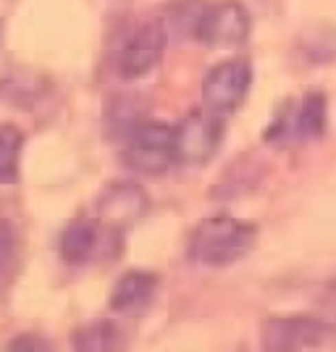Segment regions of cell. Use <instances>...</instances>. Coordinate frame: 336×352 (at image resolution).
<instances>
[{"mask_svg": "<svg viewBox=\"0 0 336 352\" xmlns=\"http://www.w3.org/2000/svg\"><path fill=\"white\" fill-rule=\"evenodd\" d=\"M255 226L232 216H210L205 219L190 239V258L208 268H226L247 258L255 248Z\"/></svg>", "mask_w": 336, "mask_h": 352, "instance_id": "1", "label": "cell"}, {"mask_svg": "<svg viewBox=\"0 0 336 352\" xmlns=\"http://www.w3.org/2000/svg\"><path fill=\"white\" fill-rule=\"evenodd\" d=\"M124 163L129 171L145 176H161L176 163L174 129L161 121H142L124 147Z\"/></svg>", "mask_w": 336, "mask_h": 352, "instance_id": "2", "label": "cell"}, {"mask_svg": "<svg viewBox=\"0 0 336 352\" xmlns=\"http://www.w3.org/2000/svg\"><path fill=\"white\" fill-rule=\"evenodd\" d=\"M336 344L334 323L315 316H287L271 318L263 326V350L268 352H305Z\"/></svg>", "mask_w": 336, "mask_h": 352, "instance_id": "3", "label": "cell"}, {"mask_svg": "<svg viewBox=\"0 0 336 352\" xmlns=\"http://www.w3.org/2000/svg\"><path fill=\"white\" fill-rule=\"evenodd\" d=\"M326 132V95L307 92L300 103H287L284 111L268 126L265 140L271 145H292V142H310Z\"/></svg>", "mask_w": 336, "mask_h": 352, "instance_id": "4", "label": "cell"}, {"mask_svg": "<svg viewBox=\"0 0 336 352\" xmlns=\"http://www.w3.org/2000/svg\"><path fill=\"white\" fill-rule=\"evenodd\" d=\"M176 163L184 166H205L213 161L223 142V116L213 113L210 108L192 111L174 129Z\"/></svg>", "mask_w": 336, "mask_h": 352, "instance_id": "5", "label": "cell"}, {"mask_svg": "<svg viewBox=\"0 0 336 352\" xmlns=\"http://www.w3.org/2000/svg\"><path fill=\"white\" fill-rule=\"evenodd\" d=\"M252 85V66L247 58H226L216 63L203 79V103L213 113H232L245 103Z\"/></svg>", "mask_w": 336, "mask_h": 352, "instance_id": "6", "label": "cell"}, {"mask_svg": "<svg viewBox=\"0 0 336 352\" xmlns=\"http://www.w3.org/2000/svg\"><path fill=\"white\" fill-rule=\"evenodd\" d=\"M168 45V32L161 19H147L129 34L118 53V74L126 82H137L161 63Z\"/></svg>", "mask_w": 336, "mask_h": 352, "instance_id": "7", "label": "cell"}, {"mask_svg": "<svg viewBox=\"0 0 336 352\" xmlns=\"http://www.w3.org/2000/svg\"><path fill=\"white\" fill-rule=\"evenodd\" d=\"M147 213V195L142 187H137L134 182H116L100 195L98 200V229L100 236H121L129 226H134L137 221Z\"/></svg>", "mask_w": 336, "mask_h": 352, "instance_id": "8", "label": "cell"}, {"mask_svg": "<svg viewBox=\"0 0 336 352\" xmlns=\"http://www.w3.org/2000/svg\"><path fill=\"white\" fill-rule=\"evenodd\" d=\"M249 14L247 8L236 0H221L213 6H205L192 34L203 45L210 47H234L242 45L249 34Z\"/></svg>", "mask_w": 336, "mask_h": 352, "instance_id": "9", "label": "cell"}, {"mask_svg": "<svg viewBox=\"0 0 336 352\" xmlns=\"http://www.w3.org/2000/svg\"><path fill=\"white\" fill-rule=\"evenodd\" d=\"M158 292V276L147 271H129L116 281L111 292V310L118 316H142Z\"/></svg>", "mask_w": 336, "mask_h": 352, "instance_id": "10", "label": "cell"}, {"mask_svg": "<svg viewBox=\"0 0 336 352\" xmlns=\"http://www.w3.org/2000/svg\"><path fill=\"white\" fill-rule=\"evenodd\" d=\"M100 248V229L98 221L92 223L87 219H79L66 226V232L60 234V258L71 265H82L95 258V252Z\"/></svg>", "mask_w": 336, "mask_h": 352, "instance_id": "11", "label": "cell"}, {"mask_svg": "<svg viewBox=\"0 0 336 352\" xmlns=\"http://www.w3.org/2000/svg\"><path fill=\"white\" fill-rule=\"evenodd\" d=\"M126 342L124 329L116 321H89L79 326L71 337V347L79 352H113Z\"/></svg>", "mask_w": 336, "mask_h": 352, "instance_id": "12", "label": "cell"}, {"mask_svg": "<svg viewBox=\"0 0 336 352\" xmlns=\"http://www.w3.org/2000/svg\"><path fill=\"white\" fill-rule=\"evenodd\" d=\"M24 134L14 124L0 126V184H14L19 179V161H21Z\"/></svg>", "mask_w": 336, "mask_h": 352, "instance_id": "13", "label": "cell"}, {"mask_svg": "<svg viewBox=\"0 0 336 352\" xmlns=\"http://www.w3.org/2000/svg\"><path fill=\"white\" fill-rule=\"evenodd\" d=\"M19 261V236L5 219H0V287L14 276V265Z\"/></svg>", "mask_w": 336, "mask_h": 352, "instance_id": "14", "label": "cell"}, {"mask_svg": "<svg viewBox=\"0 0 336 352\" xmlns=\"http://www.w3.org/2000/svg\"><path fill=\"white\" fill-rule=\"evenodd\" d=\"M8 350H45L43 342L34 337H24V339H16V342H11L8 344Z\"/></svg>", "mask_w": 336, "mask_h": 352, "instance_id": "15", "label": "cell"}]
</instances>
